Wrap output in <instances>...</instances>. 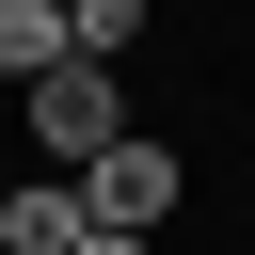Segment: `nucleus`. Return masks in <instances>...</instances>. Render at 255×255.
Here are the masks:
<instances>
[{"instance_id": "39448f33", "label": "nucleus", "mask_w": 255, "mask_h": 255, "mask_svg": "<svg viewBox=\"0 0 255 255\" xmlns=\"http://www.w3.org/2000/svg\"><path fill=\"white\" fill-rule=\"evenodd\" d=\"M64 32H80V64H128L143 48V0H64Z\"/></svg>"}, {"instance_id": "20e7f679", "label": "nucleus", "mask_w": 255, "mask_h": 255, "mask_svg": "<svg viewBox=\"0 0 255 255\" xmlns=\"http://www.w3.org/2000/svg\"><path fill=\"white\" fill-rule=\"evenodd\" d=\"M48 64H80V32H64V0H0V96H32Z\"/></svg>"}, {"instance_id": "f257e3e1", "label": "nucleus", "mask_w": 255, "mask_h": 255, "mask_svg": "<svg viewBox=\"0 0 255 255\" xmlns=\"http://www.w3.org/2000/svg\"><path fill=\"white\" fill-rule=\"evenodd\" d=\"M16 128H32L48 175H96V159L128 143V96H112V64H48V80L16 96Z\"/></svg>"}, {"instance_id": "f03ea898", "label": "nucleus", "mask_w": 255, "mask_h": 255, "mask_svg": "<svg viewBox=\"0 0 255 255\" xmlns=\"http://www.w3.org/2000/svg\"><path fill=\"white\" fill-rule=\"evenodd\" d=\"M80 207H96V223H112V239H143V223H159V207H175V143H112V159H96V175H80Z\"/></svg>"}, {"instance_id": "7ed1b4c3", "label": "nucleus", "mask_w": 255, "mask_h": 255, "mask_svg": "<svg viewBox=\"0 0 255 255\" xmlns=\"http://www.w3.org/2000/svg\"><path fill=\"white\" fill-rule=\"evenodd\" d=\"M80 239H96L80 175H32V191H0V255H80Z\"/></svg>"}, {"instance_id": "423d86ee", "label": "nucleus", "mask_w": 255, "mask_h": 255, "mask_svg": "<svg viewBox=\"0 0 255 255\" xmlns=\"http://www.w3.org/2000/svg\"><path fill=\"white\" fill-rule=\"evenodd\" d=\"M80 255H143V239H112V223H96V239H80Z\"/></svg>"}]
</instances>
